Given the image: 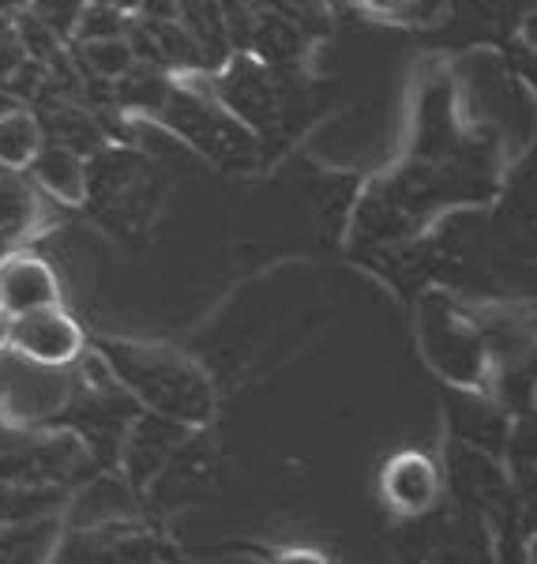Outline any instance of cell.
<instances>
[{"instance_id":"6da1fadb","label":"cell","mask_w":537,"mask_h":564,"mask_svg":"<svg viewBox=\"0 0 537 564\" xmlns=\"http://www.w3.org/2000/svg\"><path fill=\"white\" fill-rule=\"evenodd\" d=\"M95 354L143 414L166 417L185 430L211 425L215 388L207 372L180 350L135 339H95Z\"/></svg>"},{"instance_id":"7a4b0ae2","label":"cell","mask_w":537,"mask_h":564,"mask_svg":"<svg viewBox=\"0 0 537 564\" xmlns=\"http://www.w3.org/2000/svg\"><path fill=\"white\" fill-rule=\"evenodd\" d=\"M421 354L459 391H481L493 377V358L481 339V327L451 297L432 294L429 302H421Z\"/></svg>"},{"instance_id":"3957f363","label":"cell","mask_w":537,"mask_h":564,"mask_svg":"<svg viewBox=\"0 0 537 564\" xmlns=\"http://www.w3.org/2000/svg\"><path fill=\"white\" fill-rule=\"evenodd\" d=\"M50 564H180L158 531L135 520H106L61 531Z\"/></svg>"},{"instance_id":"277c9868","label":"cell","mask_w":537,"mask_h":564,"mask_svg":"<svg viewBox=\"0 0 537 564\" xmlns=\"http://www.w3.org/2000/svg\"><path fill=\"white\" fill-rule=\"evenodd\" d=\"M169 121V129L188 140L204 159L218 162L226 170H249L256 159V143L252 135L233 121L230 113H218L215 106H207L204 98L188 95V90H173L158 109Z\"/></svg>"},{"instance_id":"5b68a950","label":"cell","mask_w":537,"mask_h":564,"mask_svg":"<svg viewBox=\"0 0 537 564\" xmlns=\"http://www.w3.org/2000/svg\"><path fill=\"white\" fill-rule=\"evenodd\" d=\"M8 350L15 358L31 361L45 369H65L84 354V332L72 321L65 308H42V313H26L12 321V339Z\"/></svg>"},{"instance_id":"8992f818","label":"cell","mask_w":537,"mask_h":564,"mask_svg":"<svg viewBox=\"0 0 537 564\" xmlns=\"http://www.w3.org/2000/svg\"><path fill=\"white\" fill-rule=\"evenodd\" d=\"M185 441H188L185 425H173L166 417H154V414L135 417L129 436H124V444H121L124 478H129L132 494H147L154 486V478L169 467V459L177 456Z\"/></svg>"},{"instance_id":"52a82bcc","label":"cell","mask_w":537,"mask_h":564,"mask_svg":"<svg viewBox=\"0 0 537 564\" xmlns=\"http://www.w3.org/2000/svg\"><path fill=\"white\" fill-rule=\"evenodd\" d=\"M380 494L398 520H421L440 497V470L425 452H398L380 475Z\"/></svg>"},{"instance_id":"ba28073f","label":"cell","mask_w":537,"mask_h":564,"mask_svg":"<svg viewBox=\"0 0 537 564\" xmlns=\"http://www.w3.org/2000/svg\"><path fill=\"white\" fill-rule=\"evenodd\" d=\"M222 102L230 106L237 124H249L256 132L278 129L282 121V87L263 65H233L222 79Z\"/></svg>"},{"instance_id":"9c48e42d","label":"cell","mask_w":537,"mask_h":564,"mask_svg":"<svg viewBox=\"0 0 537 564\" xmlns=\"http://www.w3.org/2000/svg\"><path fill=\"white\" fill-rule=\"evenodd\" d=\"M57 305H61L57 275L42 260L20 257L0 263V313H8L15 321V316L42 313V308H57Z\"/></svg>"},{"instance_id":"30bf717a","label":"cell","mask_w":537,"mask_h":564,"mask_svg":"<svg viewBox=\"0 0 537 564\" xmlns=\"http://www.w3.org/2000/svg\"><path fill=\"white\" fill-rule=\"evenodd\" d=\"M451 411V433L459 436L462 448H473L481 456H493L500 452V444L507 441V417L504 406H496L489 395L481 391H459L448 403Z\"/></svg>"},{"instance_id":"8fae6325","label":"cell","mask_w":537,"mask_h":564,"mask_svg":"<svg viewBox=\"0 0 537 564\" xmlns=\"http://www.w3.org/2000/svg\"><path fill=\"white\" fill-rule=\"evenodd\" d=\"M26 170H31V185L57 196L61 204H84L87 199V162L76 151L61 148V143L42 140Z\"/></svg>"},{"instance_id":"7c38bea8","label":"cell","mask_w":537,"mask_h":564,"mask_svg":"<svg viewBox=\"0 0 537 564\" xmlns=\"http://www.w3.org/2000/svg\"><path fill=\"white\" fill-rule=\"evenodd\" d=\"M61 542V516L0 527V564H50Z\"/></svg>"},{"instance_id":"4fadbf2b","label":"cell","mask_w":537,"mask_h":564,"mask_svg":"<svg viewBox=\"0 0 537 564\" xmlns=\"http://www.w3.org/2000/svg\"><path fill=\"white\" fill-rule=\"evenodd\" d=\"M39 223V193L34 185L12 170H0V234L8 241L20 238V234L34 230Z\"/></svg>"},{"instance_id":"5bb4252c","label":"cell","mask_w":537,"mask_h":564,"mask_svg":"<svg viewBox=\"0 0 537 564\" xmlns=\"http://www.w3.org/2000/svg\"><path fill=\"white\" fill-rule=\"evenodd\" d=\"M42 148V124L26 109L0 113V170H26L34 151Z\"/></svg>"},{"instance_id":"9a60e30c","label":"cell","mask_w":537,"mask_h":564,"mask_svg":"<svg viewBox=\"0 0 537 564\" xmlns=\"http://www.w3.org/2000/svg\"><path fill=\"white\" fill-rule=\"evenodd\" d=\"M249 34L256 39V50L267 61H275V65L302 53V34H297V26H289L286 20H282V15H263Z\"/></svg>"},{"instance_id":"2e32d148","label":"cell","mask_w":537,"mask_h":564,"mask_svg":"<svg viewBox=\"0 0 537 564\" xmlns=\"http://www.w3.org/2000/svg\"><path fill=\"white\" fill-rule=\"evenodd\" d=\"M79 57L84 68H90L95 76H129L132 72V50L124 39H98V42H79Z\"/></svg>"},{"instance_id":"e0dca14e","label":"cell","mask_w":537,"mask_h":564,"mask_svg":"<svg viewBox=\"0 0 537 564\" xmlns=\"http://www.w3.org/2000/svg\"><path fill=\"white\" fill-rule=\"evenodd\" d=\"M87 0H34L31 15L39 20L53 39H65V34H76V23L84 15Z\"/></svg>"},{"instance_id":"ac0fdd59","label":"cell","mask_w":537,"mask_h":564,"mask_svg":"<svg viewBox=\"0 0 537 564\" xmlns=\"http://www.w3.org/2000/svg\"><path fill=\"white\" fill-rule=\"evenodd\" d=\"M124 31H129V20H124V12H117V8H106V4L84 8V15H79V23H76V39L79 42L124 39Z\"/></svg>"},{"instance_id":"d6986e66","label":"cell","mask_w":537,"mask_h":564,"mask_svg":"<svg viewBox=\"0 0 537 564\" xmlns=\"http://www.w3.org/2000/svg\"><path fill=\"white\" fill-rule=\"evenodd\" d=\"M275 564H327V561L302 550V553H282V557H275Z\"/></svg>"},{"instance_id":"ffe728a7","label":"cell","mask_w":537,"mask_h":564,"mask_svg":"<svg viewBox=\"0 0 537 564\" xmlns=\"http://www.w3.org/2000/svg\"><path fill=\"white\" fill-rule=\"evenodd\" d=\"M8 339H12V316L0 313V354L8 350Z\"/></svg>"},{"instance_id":"44dd1931","label":"cell","mask_w":537,"mask_h":564,"mask_svg":"<svg viewBox=\"0 0 537 564\" xmlns=\"http://www.w3.org/2000/svg\"><path fill=\"white\" fill-rule=\"evenodd\" d=\"M95 4H106V8H117V12H121V8H132V4H143V0H95Z\"/></svg>"},{"instance_id":"7402d4cb","label":"cell","mask_w":537,"mask_h":564,"mask_svg":"<svg viewBox=\"0 0 537 564\" xmlns=\"http://www.w3.org/2000/svg\"><path fill=\"white\" fill-rule=\"evenodd\" d=\"M372 4H380V8H387V4H395V0H372Z\"/></svg>"}]
</instances>
